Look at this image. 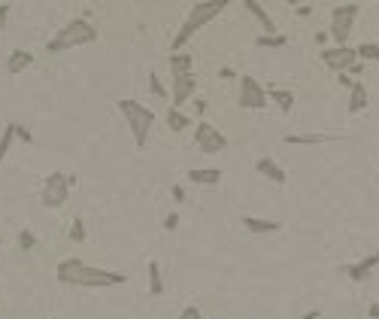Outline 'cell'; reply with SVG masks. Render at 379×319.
<instances>
[{"label":"cell","mask_w":379,"mask_h":319,"mask_svg":"<svg viewBox=\"0 0 379 319\" xmlns=\"http://www.w3.org/2000/svg\"><path fill=\"white\" fill-rule=\"evenodd\" d=\"M55 277L61 286H70V289H112V286H125L128 274L121 271H107V267L88 265L70 255V259H61L55 267Z\"/></svg>","instance_id":"1"},{"label":"cell","mask_w":379,"mask_h":319,"mask_svg":"<svg viewBox=\"0 0 379 319\" xmlns=\"http://www.w3.org/2000/svg\"><path fill=\"white\" fill-rule=\"evenodd\" d=\"M224 6H228L224 0H200V4H194V6L188 9L186 22L179 25V30H176V34H173V40H170V52H173V55H179L182 49L191 43V37L198 34V30H203V28L212 22V18H219V16H222V9H224Z\"/></svg>","instance_id":"2"},{"label":"cell","mask_w":379,"mask_h":319,"mask_svg":"<svg viewBox=\"0 0 379 319\" xmlns=\"http://www.w3.org/2000/svg\"><path fill=\"white\" fill-rule=\"evenodd\" d=\"M97 40H100V30L91 25L88 18H70V22L46 43V52L49 55H61V52H70V49L95 46Z\"/></svg>","instance_id":"3"},{"label":"cell","mask_w":379,"mask_h":319,"mask_svg":"<svg viewBox=\"0 0 379 319\" xmlns=\"http://www.w3.org/2000/svg\"><path fill=\"white\" fill-rule=\"evenodd\" d=\"M119 104V112L125 116L128 128H131V140H134L137 149H146L149 146V134L155 128V112H152L146 104H140V100H131V98H121L116 100Z\"/></svg>","instance_id":"4"},{"label":"cell","mask_w":379,"mask_h":319,"mask_svg":"<svg viewBox=\"0 0 379 319\" xmlns=\"http://www.w3.org/2000/svg\"><path fill=\"white\" fill-rule=\"evenodd\" d=\"M76 182V173H49L43 180V192H40V201H43L46 210H61L64 204L70 201V189H73Z\"/></svg>","instance_id":"5"},{"label":"cell","mask_w":379,"mask_h":319,"mask_svg":"<svg viewBox=\"0 0 379 319\" xmlns=\"http://www.w3.org/2000/svg\"><path fill=\"white\" fill-rule=\"evenodd\" d=\"M358 13H361L358 4H340L331 9V30H327V34H331L334 46H349V34L355 30Z\"/></svg>","instance_id":"6"},{"label":"cell","mask_w":379,"mask_h":319,"mask_svg":"<svg viewBox=\"0 0 379 319\" xmlns=\"http://www.w3.org/2000/svg\"><path fill=\"white\" fill-rule=\"evenodd\" d=\"M267 88L261 86L255 76H240V91H237V104H240V110H264L267 107Z\"/></svg>","instance_id":"7"},{"label":"cell","mask_w":379,"mask_h":319,"mask_svg":"<svg viewBox=\"0 0 379 319\" xmlns=\"http://www.w3.org/2000/svg\"><path fill=\"white\" fill-rule=\"evenodd\" d=\"M194 143H198V149L203 156H219V152L228 149V137H224L216 125H210V122H200V125L194 128Z\"/></svg>","instance_id":"8"},{"label":"cell","mask_w":379,"mask_h":319,"mask_svg":"<svg viewBox=\"0 0 379 319\" xmlns=\"http://www.w3.org/2000/svg\"><path fill=\"white\" fill-rule=\"evenodd\" d=\"M319 58L327 70H334V74L340 76V74H349L352 70V64L358 61V52H355V46H327V49H322Z\"/></svg>","instance_id":"9"},{"label":"cell","mask_w":379,"mask_h":319,"mask_svg":"<svg viewBox=\"0 0 379 319\" xmlns=\"http://www.w3.org/2000/svg\"><path fill=\"white\" fill-rule=\"evenodd\" d=\"M376 267H379V250H373V253L361 255V259H358V262L340 265V267H337V274L349 277L352 283H364V280H371V277H373V271H376Z\"/></svg>","instance_id":"10"},{"label":"cell","mask_w":379,"mask_h":319,"mask_svg":"<svg viewBox=\"0 0 379 319\" xmlns=\"http://www.w3.org/2000/svg\"><path fill=\"white\" fill-rule=\"evenodd\" d=\"M194 91H198V76H194V74L173 79V88H170V100H173V107L182 110V104H188V100L194 98Z\"/></svg>","instance_id":"11"},{"label":"cell","mask_w":379,"mask_h":319,"mask_svg":"<svg viewBox=\"0 0 379 319\" xmlns=\"http://www.w3.org/2000/svg\"><path fill=\"white\" fill-rule=\"evenodd\" d=\"M243 228L255 234V238H267V234H279L282 231V222L276 219H261V216H243Z\"/></svg>","instance_id":"12"},{"label":"cell","mask_w":379,"mask_h":319,"mask_svg":"<svg viewBox=\"0 0 379 319\" xmlns=\"http://www.w3.org/2000/svg\"><path fill=\"white\" fill-rule=\"evenodd\" d=\"M255 173H258V177H264V180H270V182H276V186H282V182L289 180V177H285V170H282L270 156H261L258 161H255Z\"/></svg>","instance_id":"13"},{"label":"cell","mask_w":379,"mask_h":319,"mask_svg":"<svg viewBox=\"0 0 379 319\" xmlns=\"http://www.w3.org/2000/svg\"><path fill=\"white\" fill-rule=\"evenodd\" d=\"M186 177H188V182H194V186L212 189V186H219V182H222L224 173H222L219 168H188Z\"/></svg>","instance_id":"14"},{"label":"cell","mask_w":379,"mask_h":319,"mask_svg":"<svg viewBox=\"0 0 379 319\" xmlns=\"http://www.w3.org/2000/svg\"><path fill=\"white\" fill-rule=\"evenodd\" d=\"M289 146H325V143H334V134H285L282 137Z\"/></svg>","instance_id":"15"},{"label":"cell","mask_w":379,"mask_h":319,"mask_svg":"<svg viewBox=\"0 0 379 319\" xmlns=\"http://www.w3.org/2000/svg\"><path fill=\"white\" fill-rule=\"evenodd\" d=\"M28 67H34V52H28V49H13L6 58V74L18 76V74H25Z\"/></svg>","instance_id":"16"},{"label":"cell","mask_w":379,"mask_h":319,"mask_svg":"<svg viewBox=\"0 0 379 319\" xmlns=\"http://www.w3.org/2000/svg\"><path fill=\"white\" fill-rule=\"evenodd\" d=\"M267 98L273 100L276 107H279V112H285V116H289V112H294V104H298V95H294V91H289V88H279V86H270V88H267Z\"/></svg>","instance_id":"17"},{"label":"cell","mask_w":379,"mask_h":319,"mask_svg":"<svg viewBox=\"0 0 379 319\" xmlns=\"http://www.w3.org/2000/svg\"><path fill=\"white\" fill-rule=\"evenodd\" d=\"M367 107H371V91H367L364 82L355 79V86L349 88V112L358 116V112H364Z\"/></svg>","instance_id":"18"},{"label":"cell","mask_w":379,"mask_h":319,"mask_svg":"<svg viewBox=\"0 0 379 319\" xmlns=\"http://www.w3.org/2000/svg\"><path fill=\"white\" fill-rule=\"evenodd\" d=\"M243 6H246V13H249V16L258 18V25H261L264 34H276V25H273L270 13H267V9H264V4H258V0H246Z\"/></svg>","instance_id":"19"},{"label":"cell","mask_w":379,"mask_h":319,"mask_svg":"<svg viewBox=\"0 0 379 319\" xmlns=\"http://www.w3.org/2000/svg\"><path fill=\"white\" fill-rule=\"evenodd\" d=\"M146 274H149V295L158 298L164 292V274H161V262L158 259H149L146 265Z\"/></svg>","instance_id":"20"},{"label":"cell","mask_w":379,"mask_h":319,"mask_svg":"<svg viewBox=\"0 0 379 319\" xmlns=\"http://www.w3.org/2000/svg\"><path fill=\"white\" fill-rule=\"evenodd\" d=\"M167 67H170V74H173V79H179V76H188V74H194V61H191V55H170V61H167Z\"/></svg>","instance_id":"21"},{"label":"cell","mask_w":379,"mask_h":319,"mask_svg":"<svg viewBox=\"0 0 379 319\" xmlns=\"http://www.w3.org/2000/svg\"><path fill=\"white\" fill-rule=\"evenodd\" d=\"M252 43H255V49H285L289 46V37L285 34H258Z\"/></svg>","instance_id":"22"},{"label":"cell","mask_w":379,"mask_h":319,"mask_svg":"<svg viewBox=\"0 0 379 319\" xmlns=\"http://www.w3.org/2000/svg\"><path fill=\"white\" fill-rule=\"evenodd\" d=\"M167 128L173 131V134H182L186 128H191V119L186 116L182 110H176V107H170L167 110Z\"/></svg>","instance_id":"23"},{"label":"cell","mask_w":379,"mask_h":319,"mask_svg":"<svg viewBox=\"0 0 379 319\" xmlns=\"http://www.w3.org/2000/svg\"><path fill=\"white\" fill-rule=\"evenodd\" d=\"M16 122H9V125H4V131H0V164L6 161L9 156V149H13V143H16Z\"/></svg>","instance_id":"24"},{"label":"cell","mask_w":379,"mask_h":319,"mask_svg":"<svg viewBox=\"0 0 379 319\" xmlns=\"http://www.w3.org/2000/svg\"><path fill=\"white\" fill-rule=\"evenodd\" d=\"M355 52H358V61H373V64H379V43H361V46H355Z\"/></svg>","instance_id":"25"},{"label":"cell","mask_w":379,"mask_h":319,"mask_svg":"<svg viewBox=\"0 0 379 319\" xmlns=\"http://www.w3.org/2000/svg\"><path fill=\"white\" fill-rule=\"evenodd\" d=\"M88 231H85V222H82V216H76L73 225H70V243H85Z\"/></svg>","instance_id":"26"},{"label":"cell","mask_w":379,"mask_h":319,"mask_svg":"<svg viewBox=\"0 0 379 319\" xmlns=\"http://www.w3.org/2000/svg\"><path fill=\"white\" fill-rule=\"evenodd\" d=\"M149 91L155 95L158 100H170V91L164 88V82L158 79V74H149Z\"/></svg>","instance_id":"27"},{"label":"cell","mask_w":379,"mask_h":319,"mask_svg":"<svg viewBox=\"0 0 379 319\" xmlns=\"http://www.w3.org/2000/svg\"><path fill=\"white\" fill-rule=\"evenodd\" d=\"M34 246H37V234H34V231H30V228H22V231H18V250H22V253H30Z\"/></svg>","instance_id":"28"},{"label":"cell","mask_w":379,"mask_h":319,"mask_svg":"<svg viewBox=\"0 0 379 319\" xmlns=\"http://www.w3.org/2000/svg\"><path fill=\"white\" fill-rule=\"evenodd\" d=\"M179 319H207V316H203L200 307L188 304V307H182V311H179Z\"/></svg>","instance_id":"29"},{"label":"cell","mask_w":379,"mask_h":319,"mask_svg":"<svg viewBox=\"0 0 379 319\" xmlns=\"http://www.w3.org/2000/svg\"><path fill=\"white\" fill-rule=\"evenodd\" d=\"M179 228V213H167V216H164V231H176Z\"/></svg>","instance_id":"30"},{"label":"cell","mask_w":379,"mask_h":319,"mask_svg":"<svg viewBox=\"0 0 379 319\" xmlns=\"http://www.w3.org/2000/svg\"><path fill=\"white\" fill-rule=\"evenodd\" d=\"M16 137L22 140V143H34V134H30V131L22 125V122H16Z\"/></svg>","instance_id":"31"},{"label":"cell","mask_w":379,"mask_h":319,"mask_svg":"<svg viewBox=\"0 0 379 319\" xmlns=\"http://www.w3.org/2000/svg\"><path fill=\"white\" fill-rule=\"evenodd\" d=\"M9 9H13L9 4H0V34H4L6 25H9Z\"/></svg>","instance_id":"32"},{"label":"cell","mask_w":379,"mask_h":319,"mask_svg":"<svg viewBox=\"0 0 379 319\" xmlns=\"http://www.w3.org/2000/svg\"><path fill=\"white\" fill-rule=\"evenodd\" d=\"M170 195H173V201H176V204L186 201V189H182L179 182H173V186H170Z\"/></svg>","instance_id":"33"},{"label":"cell","mask_w":379,"mask_h":319,"mask_svg":"<svg viewBox=\"0 0 379 319\" xmlns=\"http://www.w3.org/2000/svg\"><path fill=\"white\" fill-rule=\"evenodd\" d=\"M327 40H331V34H327V30H319V34H315V43L325 46V49H327Z\"/></svg>","instance_id":"34"},{"label":"cell","mask_w":379,"mask_h":319,"mask_svg":"<svg viewBox=\"0 0 379 319\" xmlns=\"http://www.w3.org/2000/svg\"><path fill=\"white\" fill-rule=\"evenodd\" d=\"M337 82H340L343 88H352L355 86V79H349V74H340V76H337Z\"/></svg>","instance_id":"35"},{"label":"cell","mask_w":379,"mask_h":319,"mask_svg":"<svg viewBox=\"0 0 379 319\" xmlns=\"http://www.w3.org/2000/svg\"><path fill=\"white\" fill-rule=\"evenodd\" d=\"M367 319H379V301H371V307H367Z\"/></svg>","instance_id":"36"},{"label":"cell","mask_w":379,"mask_h":319,"mask_svg":"<svg viewBox=\"0 0 379 319\" xmlns=\"http://www.w3.org/2000/svg\"><path fill=\"white\" fill-rule=\"evenodd\" d=\"M364 74V61H355L352 70H349V76H361Z\"/></svg>","instance_id":"37"},{"label":"cell","mask_w":379,"mask_h":319,"mask_svg":"<svg viewBox=\"0 0 379 319\" xmlns=\"http://www.w3.org/2000/svg\"><path fill=\"white\" fill-rule=\"evenodd\" d=\"M207 110H210V104H207V100H203V98L198 100V104H194V112H198V116H203V112H207Z\"/></svg>","instance_id":"38"},{"label":"cell","mask_w":379,"mask_h":319,"mask_svg":"<svg viewBox=\"0 0 379 319\" xmlns=\"http://www.w3.org/2000/svg\"><path fill=\"white\" fill-rule=\"evenodd\" d=\"M301 319H322V311H319V307H313V311H306Z\"/></svg>","instance_id":"39"},{"label":"cell","mask_w":379,"mask_h":319,"mask_svg":"<svg viewBox=\"0 0 379 319\" xmlns=\"http://www.w3.org/2000/svg\"><path fill=\"white\" fill-rule=\"evenodd\" d=\"M219 76H222V79H237V74H234L231 67H222V70H219Z\"/></svg>","instance_id":"40"},{"label":"cell","mask_w":379,"mask_h":319,"mask_svg":"<svg viewBox=\"0 0 379 319\" xmlns=\"http://www.w3.org/2000/svg\"><path fill=\"white\" fill-rule=\"evenodd\" d=\"M294 13H298V16L303 18V16H310V13H313V6H298V9H294Z\"/></svg>","instance_id":"41"},{"label":"cell","mask_w":379,"mask_h":319,"mask_svg":"<svg viewBox=\"0 0 379 319\" xmlns=\"http://www.w3.org/2000/svg\"><path fill=\"white\" fill-rule=\"evenodd\" d=\"M0 246H4V240H0Z\"/></svg>","instance_id":"42"}]
</instances>
